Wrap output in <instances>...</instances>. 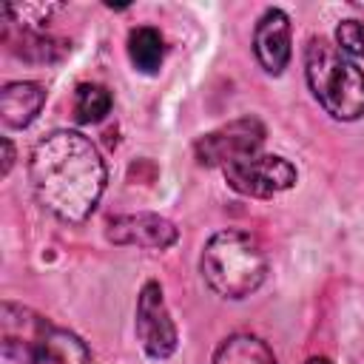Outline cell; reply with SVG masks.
Here are the masks:
<instances>
[{
	"mask_svg": "<svg viewBox=\"0 0 364 364\" xmlns=\"http://www.w3.org/2000/svg\"><path fill=\"white\" fill-rule=\"evenodd\" d=\"M105 162L80 131H51L28 156V179L37 202L60 222H85L105 191Z\"/></svg>",
	"mask_w": 364,
	"mask_h": 364,
	"instance_id": "6da1fadb",
	"label": "cell"
},
{
	"mask_svg": "<svg viewBox=\"0 0 364 364\" xmlns=\"http://www.w3.org/2000/svg\"><path fill=\"white\" fill-rule=\"evenodd\" d=\"M199 270L216 296L236 301L262 287L267 276V256L256 236L245 230H219L208 239Z\"/></svg>",
	"mask_w": 364,
	"mask_h": 364,
	"instance_id": "7a4b0ae2",
	"label": "cell"
},
{
	"mask_svg": "<svg viewBox=\"0 0 364 364\" xmlns=\"http://www.w3.org/2000/svg\"><path fill=\"white\" fill-rule=\"evenodd\" d=\"M304 77L318 105L341 122L364 117V71L324 37L304 46Z\"/></svg>",
	"mask_w": 364,
	"mask_h": 364,
	"instance_id": "3957f363",
	"label": "cell"
},
{
	"mask_svg": "<svg viewBox=\"0 0 364 364\" xmlns=\"http://www.w3.org/2000/svg\"><path fill=\"white\" fill-rule=\"evenodd\" d=\"M225 182L242 193V196H256V199H270L287 188L296 185V168L276 154H250L242 159H233L222 168Z\"/></svg>",
	"mask_w": 364,
	"mask_h": 364,
	"instance_id": "277c9868",
	"label": "cell"
},
{
	"mask_svg": "<svg viewBox=\"0 0 364 364\" xmlns=\"http://www.w3.org/2000/svg\"><path fill=\"white\" fill-rule=\"evenodd\" d=\"M262 142H264V125L256 117H242V119H233V122L199 136L193 145V154H196L199 165L225 168L233 159L259 154Z\"/></svg>",
	"mask_w": 364,
	"mask_h": 364,
	"instance_id": "5b68a950",
	"label": "cell"
},
{
	"mask_svg": "<svg viewBox=\"0 0 364 364\" xmlns=\"http://www.w3.org/2000/svg\"><path fill=\"white\" fill-rule=\"evenodd\" d=\"M136 338L151 358H168L176 350L179 333L168 313L159 282H145L136 296Z\"/></svg>",
	"mask_w": 364,
	"mask_h": 364,
	"instance_id": "8992f818",
	"label": "cell"
},
{
	"mask_svg": "<svg viewBox=\"0 0 364 364\" xmlns=\"http://www.w3.org/2000/svg\"><path fill=\"white\" fill-rule=\"evenodd\" d=\"M108 242L114 245H128V247H148V250H165L171 245H176L179 230L171 219L159 216V213H128V216H117L108 222L105 228Z\"/></svg>",
	"mask_w": 364,
	"mask_h": 364,
	"instance_id": "52a82bcc",
	"label": "cell"
},
{
	"mask_svg": "<svg viewBox=\"0 0 364 364\" xmlns=\"http://www.w3.org/2000/svg\"><path fill=\"white\" fill-rule=\"evenodd\" d=\"M253 54L259 65L279 77L290 63V17L282 9H267L253 28Z\"/></svg>",
	"mask_w": 364,
	"mask_h": 364,
	"instance_id": "ba28073f",
	"label": "cell"
},
{
	"mask_svg": "<svg viewBox=\"0 0 364 364\" xmlns=\"http://www.w3.org/2000/svg\"><path fill=\"white\" fill-rule=\"evenodd\" d=\"M88 361L91 353L82 344V338L63 327H54L51 321L40 330L26 358V364H88Z\"/></svg>",
	"mask_w": 364,
	"mask_h": 364,
	"instance_id": "9c48e42d",
	"label": "cell"
},
{
	"mask_svg": "<svg viewBox=\"0 0 364 364\" xmlns=\"http://www.w3.org/2000/svg\"><path fill=\"white\" fill-rule=\"evenodd\" d=\"M46 105V88L31 80L6 82L0 91V119L6 128L31 125Z\"/></svg>",
	"mask_w": 364,
	"mask_h": 364,
	"instance_id": "30bf717a",
	"label": "cell"
},
{
	"mask_svg": "<svg viewBox=\"0 0 364 364\" xmlns=\"http://www.w3.org/2000/svg\"><path fill=\"white\" fill-rule=\"evenodd\" d=\"M0 321H3V350H6V355L14 358V361H20V364H26L31 344L37 341L40 330L48 321L43 316L31 313L28 307L11 304V301L3 304V318Z\"/></svg>",
	"mask_w": 364,
	"mask_h": 364,
	"instance_id": "8fae6325",
	"label": "cell"
},
{
	"mask_svg": "<svg viewBox=\"0 0 364 364\" xmlns=\"http://www.w3.org/2000/svg\"><path fill=\"white\" fill-rule=\"evenodd\" d=\"M210 364H279V361L259 336L233 333L216 347Z\"/></svg>",
	"mask_w": 364,
	"mask_h": 364,
	"instance_id": "7c38bea8",
	"label": "cell"
},
{
	"mask_svg": "<svg viewBox=\"0 0 364 364\" xmlns=\"http://www.w3.org/2000/svg\"><path fill=\"white\" fill-rule=\"evenodd\" d=\"M128 57L131 65L142 74H156L165 57V40L159 34V28L154 26H136L128 34Z\"/></svg>",
	"mask_w": 364,
	"mask_h": 364,
	"instance_id": "4fadbf2b",
	"label": "cell"
},
{
	"mask_svg": "<svg viewBox=\"0 0 364 364\" xmlns=\"http://www.w3.org/2000/svg\"><path fill=\"white\" fill-rule=\"evenodd\" d=\"M111 105H114V97L100 82H80L74 91V119L80 125H91V122L105 119Z\"/></svg>",
	"mask_w": 364,
	"mask_h": 364,
	"instance_id": "5bb4252c",
	"label": "cell"
},
{
	"mask_svg": "<svg viewBox=\"0 0 364 364\" xmlns=\"http://www.w3.org/2000/svg\"><path fill=\"white\" fill-rule=\"evenodd\" d=\"M336 46L347 57H364V23L361 20H341L336 26Z\"/></svg>",
	"mask_w": 364,
	"mask_h": 364,
	"instance_id": "9a60e30c",
	"label": "cell"
},
{
	"mask_svg": "<svg viewBox=\"0 0 364 364\" xmlns=\"http://www.w3.org/2000/svg\"><path fill=\"white\" fill-rule=\"evenodd\" d=\"M11 165H14V148H11V139L3 136V176L11 171Z\"/></svg>",
	"mask_w": 364,
	"mask_h": 364,
	"instance_id": "2e32d148",
	"label": "cell"
},
{
	"mask_svg": "<svg viewBox=\"0 0 364 364\" xmlns=\"http://www.w3.org/2000/svg\"><path fill=\"white\" fill-rule=\"evenodd\" d=\"M304 364H333V361H330L327 355H313V358H307Z\"/></svg>",
	"mask_w": 364,
	"mask_h": 364,
	"instance_id": "e0dca14e",
	"label": "cell"
}]
</instances>
